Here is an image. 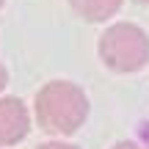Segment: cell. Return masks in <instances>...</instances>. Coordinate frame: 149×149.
Wrapping results in <instances>:
<instances>
[{"instance_id":"obj_3","label":"cell","mask_w":149,"mask_h":149,"mask_svg":"<svg viewBox=\"0 0 149 149\" xmlns=\"http://www.w3.org/2000/svg\"><path fill=\"white\" fill-rule=\"evenodd\" d=\"M31 130V113L17 97L0 100V146H14Z\"/></svg>"},{"instance_id":"obj_9","label":"cell","mask_w":149,"mask_h":149,"mask_svg":"<svg viewBox=\"0 0 149 149\" xmlns=\"http://www.w3.org/2000/svg\"><path fill=\"white\" fill-rule=\"evenodd\" d=\"M3 3H6V0H0V6H3Z\"/></svg>"},{"instance_id":"obj_6","label":"cell","mask_w":149,"mask_h":149,"mask_svg":"<svg viewBox=\"0 0 149 149\" xmlns=\"http://www.w3.org/2000/svg\"><path fill=\"white\" fill-rule=\"evenodd\" d=\"M113 149H146V146H138V144H133V141H122V144H116Z\"/></svg>"},{"instance_id":"obj_8","label":"cell","mask_w":149,"mask_h":149,"mask_svg":"<svg viewBox=\"0 0 149 149\" xmlns=\"http://www.w3.org/2000/svg\"><path fill=\"white\" fill-rule=\"evenodd\" d=\"M138 3H149V0H138Z\"/></svg>"},{"instance_id":"obj_4","label":"cell","mask_w":149,"mask_h":149,"mask_svg":"<svg viewBox=\"0 0 149 149\" xmlns=\"http://www.w3.org/2000/svg\"><path fill=\"white\" fill-rule=\"evenodd\" d=\"M69 3L86 22H105L122 8V0H69Z\"/></svg>"},{"instance_id":"obj_2","label":"cell","mask_w":149,"mask_h":149,"mask_svg":"<svg viewBox=\"0 0 149 149\" xmlns=\"http://www.w3.org/2000/svg\"><path fill=\"white\" fill-rule=\"evenodd\" d=\"M100 58L113 72H138L149 64V36L133 22H116L100 36Z\"/></svg>"},{"instance_id":"obj_5","label":"cell","mask_w":149,"mask_h":149,"mask_svg":"<svg viewBox=\"0 0 149 149\" xmlns=\"http://www.w3.org/2000/svg\"><path fill=\"white\" fill-rule=\"evenodd\" d=\"M36 149H77V146H72V144H64V141H47V144L36 146Z\"/></svg>"},{"instance_id":"obj_7","label":"cell","mask_w":149,"mask_h":149,"mask_svg":"<svg viewBox=\"0 0 149 149\" xmlns=\"http://www.w3.org/2000/svg\"><path fill=\"white\" fill-rule=\"evenodd\" d=\"M6 83H8V72H6V66L0 64V91L6 88Z\"/></svg>"},{"instance_id":"obj_1","label":"cell","mask_w":149,"mask_h":149,"mask_svg":"<svg viewBox=\"0 0 149 149\" xmlns=\"http://www.w3.org/2000/svg\"><path fill=\"white\" fill-rule=\"evenodd\" d=\"M33 113L42 130L53 135H72L88 116V100L80 86L69 80H53L36 94Z\"/></svg>"}]
</instances>
